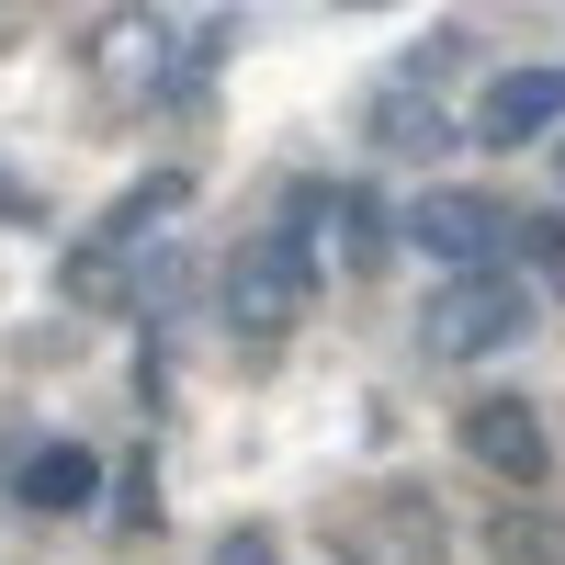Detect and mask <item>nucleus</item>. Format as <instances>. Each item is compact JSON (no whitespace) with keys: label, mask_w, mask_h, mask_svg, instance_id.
<instances>
[{"label":"nucleus","mask_w":565,"mask_h":565,"mask_svg":"<svg viewBox=\"0 0 565 565\" xmlns=\"http://www.w3.org/2000/svg\"><path fill=\"white\" fill-rule=\"evenodd\" d=\"M509 238L532 249V271H543V282H565V215H543V226H509Z\"/></svg>","instance_id":"obj_11"},{"label":"nucleus","mask_w":565,"mask_h":565,"mask_svg":"<svg viewBox=\"0 0 565 565\" xmlns=\"http://www.w3.org/2000/svg\"><path fill=\"white\" fill-rule=\"evenodd\" d=\"M90 68H103L114 103H159L170 68H181V23L170 12H114L103 34H90Z\"/></svg>","instance_id":"obj_5"},{"label":"nucleus","mask_w":565,"mask_h":565,"mask_svg":"<svg viewBox=\"0 0 565 565\" xmlns=\"http://www.w3.org/2000/svg\"><path fill=\"white\" fill-rule=\"evenodd\" d=\"M373 148L430 159V148H452V125H441V103H430L418 79H396V90H373Z\"/></svg>","instance_id":"obj_8"},{"label":"nucleus","mask_w":565,"mask_h":565,"mask_svg":"<svg viewBox=\"0 0 565 565\" xmlns=\"http://www.w3.org/2000/svg\"><path fill=\"white\" fill-rule=\"evenodd\" d=\"M295 317H306V282H295V260H282L271 238H249V249H226V328H238L249 351H271V340H295Z\"/></svg>","instance_id":"obj_4"},{"label":"nucleus","mask_w":565,"mask_h":565,"mask_svg":"<svg viewBox=\"0 0 565 565\" xmlns=\"http://www.w3.org/2000/svg\"><path fill=\"white\" fill-rule=\"evenodd\" d=\"M463 452H476L487 476H509V487H543V463H554L543 418H532L521 396H487V407H463Z\"/></svg>","instance_id":"obj_6"},{"label":"nucleus","mask_w":565,"mask_h":565,"mask_svg":"<svg viewBox=\"0 0 565 565\" xmlns=\"http://www.w3.org/2000/svg\"><path fill=\"white\" fill-rule=\"evenodd\" d=\"M0 215H12V226H34L45 204H34V181H12V170H0Z\"/></svg>","instance_id":"obj_12"},{"label":"nucleus","mask_w":565,"mask_h":565,"mask_svg":"<svg viewBox=\"0 0 565 565\" xmlns=\"http://www.w3.org/2000/svg\"><path fill=\"white\" fill-rule=\"evenodd\" d=\"M12 487L34 509H90V498H103V463H90V452H34V463H12Z\"/></svg>","instance_id":"obj_9"},{"label":"nucleus","mask_w":565,"mask_h":565,"mask_svg":"<svg viewBox=\"0 0 565 565\" xmlns=\"http://www.w3.org/2000/svg\"><path fill=\"white\" fill-rule=\"evenodd\" d=\"M532 340V282L521 271H441V295L418 306V351L430 362H487Z\"/></svg>","instance_id":"obj_1"},{"label":"nucleus","mask_w":565,"mask_h":565,"mask_svg":"<svg viewBox=\"0 0 565 565\" xmlns=\"http://www.w3.org/2000/svg\"><path fill=\"white\" fill-rule=\"evenodd\" d=\"M328 238H340V260H351V271H385V238H396L385 193H340V215H328Z\"/></svg>","instance_id":"obj_10"},{"label":"nucleus","mask_w":565,"mask_h":565,"mask_svg":"<svg viewBox=\"0 0 565 565\" xmlns=\"http://www.w3.org/2000/svg\"><path fill=\"white\" fill-rule=\"evenodd\" d=\"M170 215H181V170H170V181H148L136 204H114L103 226H90V249L68 260V295H90V306H103V295H125V271L170 238Z\"/></svg>","instance_id":"obj_3"},{"label":"nucleus","mask_w":565,"mask_h":565,"mask_svg":"<svg viewBox=\"0 0 565 565\" xmlns=\"http://www.w3.org/2000/svg\"><path fill=\"white\" fill-rule=\"evenodd\" d=\"M565 125V68H509L487 103H476V136L487 148H532V136Z\"/></svg>","instance_id":"obj_7"},{"label":"nucleus","mask_w":565,"mask_h":565,"mask_svg":"<svg viewBox=\"0 0 565 565\" xmlns=\"http://www.w3.org/2000/svg\"><path fill=\"white\" fill-rule=\"evenodd\" d=\"M509 226H521V215H498L487 193L441 181V193H418V204L396 215V238H407V249H430L441 271H509Z\"/></svg>","instance_id":"obj_2"}]
</instances>
